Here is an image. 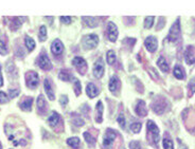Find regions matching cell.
I'll use <instances>...</instances> for the list:
<instances>
[{"label":"cell","instance_id":"obj_1","mask_svg":"<svg viewBox=\"0 0 195 149\" xmlns=\"http://www.w3.org/2000/svg\"><path fill=\"white\" fill-rule=\"evenodd\" d=\"M39 83L38 74L34 71H29L25 73V84L31 89H35Z\"/></svg>","mask_w":195,"mask_h":149},{"label":"cell","instance_id":"obj_2","mask_svg":"<svg viewBox=\"0 0 195 149\" xmlns=\"http://www.w3.org/2000/svg\"><path fill=\"white\" fill-rule=\"evenodd\" d=\"M179 36H180V22H179V19L176 20V22L172 25L170 32H169L168 35V40L171 42H175L178 40Z\"/></svg>","mask_w":195,"mask_h":149},{"label":"cell","instance_id":"obj_3","mask_svg":"<svg viewBox=\"0 0 195 149\" xmlns=\"http://www.w3.org/2000/svg\"><path fill=\"white\" fill-rule=\"evenodd\" d=\"M83 42V46L85 47V49H93L99 43V37L94 34L87 35L83 38V42Z\"/></svg>","mask_w":195,"mask_h":149},{"label":"cell","instance_id":"obj_4","mask_svg":"<svg viewBox=\"0 0 195 149\" xmlns=\"http://www.w3.org/2000/svg\"><path fill=\"white\" fill-rule=\"evenodd\" d=\"M72 64L74 65V67L78 69L79 74H85L87 72V68H88V67H87V63L84 58L76 56V57H74L72 59Z\"/></svg>","mask_w":195,"mask_h":149},{"label":"cell","instance_id":"obj_5","mask_svg":"<svg viewBox=\"0 0 195 149\" xmlns=\"http://www.w3.org/2000/svg\"><path fill=\"white\" fill-rule=\"evenodd\" d=\"M107 36L110 42H115L118 38V28L114 22L109 21L107 24Z\"/></svg>","mask_w":195,"mask_h":149},{"label":"cell","instance_id":"obj_6","mask_svg":"<svg viewBox=\"0 0 195 149\" xmlns=\"http://www.w3.org/2000/svg\"><path fill=\"white\" fill-rule=\"evenodd\" d=\"M147 131L152 134L154 143L158 144V142H159V129L153 121H148L147 122Z\"/></svg>","mask_w":195,"mask_h":149},{"label":"cell","instance_id":"obj_7","mask_svg":"<svg viewBox=\"0 0 195 149\" xmlns=\"http://www.w3.org/2000/svg\"><path fill=\"white\" fill-rule=\"evenodd\" d=\"M38 66L43 69V70H51L52 69V64H51L50 59L46 54H42V55L38 57Z\"/></svg>","mask_w":195,"mask_h":149},{"label":"cell","instance_id":"obj_8","mask_svg":"<svg viewBox=\"0 0 195 149\" xmlns=\"http://www.w3.org/2000/svg\"><path fill=\"white\" fill-rule=\"evenodd\" d=\"M104 74V64L102 58H99L93 66V75L97 78H101Z\"/></svg>","mask_w":195,"mask_h":149},{"label":"cell","instance_id":"obj_9","mask_svg":"<svg viewBox=\"0 0 195 149\" xmlns=\"http://www.w3.org/2000/svg\"><path fill=\"white\" fill-rule=\"evenodd\" d=\"M117 138V132L112 129H107L106 133L104 135V141H103V145L104 146H110L111 143L116 140Z\"/></svg>","mask_w":195,"mask_h":149},{"label":"cell","instance_id":"obj_10","mask_svg":"<svg viewBox=\"0 0 195 149\" xmlns=\"http://www.w3.org/2000/svg\"><path fill=\"white\" fill-rule=\"evenodd\" d=\"M144 45L146 49H147L150 52H155L156 50H157V47H158V42L157 39H156L154 36H148L147 38L145 39L144 42Z\"/></svg>","mask_w":195,"mask_h":149},{"label":"cell","instance_id":"obj_11","mask_svg":"<svg viewBox=\"0 0 195 149\" xmlns=\"http://www.w3.org/2000/svg\"><path fill=\"white\" fill-rule=\"evenodd\" d=\"M152 108L156 113H158V114L163 113V112L166 111V101H163V99H156V101L153 103Z\"/></svg>","mask_w":195,"mask_h":149},{"label":"cell","instance_id":"obj_12","mask_svg":"<svg viewBox=\"0 0 195 149\" xmlns=\"http://www.w3.org/2000/svg\"><path fill=\"white\" fill-rule=\"evenodd\" d=\"M184 57H186V61L188 65L195 64V47L189 46L186 51V54H184Z\"/></svg>","mask_w":195,"mask_h":149},{"label":"cell","instance_id":"obj_13","mask_svg":"<svg viewBox=\"0 0 195 149\" xmlns=\"http://www.w3.org/2000/svg\"><path fill=\"white\" fill-rule=\"evenodd\" d=\"M51 51L54 54V56H58L63 53L64 46L60 39H55L54 42H52V45H51Z\"/></svg>","mask_w":195,"mask_h":149},{"label":"cell","instance_id":"obj_14","mask_svg":"<svg viewBox=\"0 0 195 149\" xmlns=\"http://www.w3.org/2000/svg\"><path fill=\"white\" fill-rule=\"evenodd\" d=\"M120 86H121V81H120L119 77L116 76V75L112 76V77L110 78V81H109V86H108L110 92H111V93L117 92L118 90L120 89Z\"/></svg>","mask_w":195,"mask_h":149},{"label":"cell","instance_id":"obj_15","mask_svg":"<svg viewBox=\"0 0 195 149\" xmlns=\"http://www.w3.org/2000/svg\"><path fill=\"white\" fill-rule=\"evenodd\" d=\"M43 87H45V91L46 93H47L49 99L53 101V99H54V92H53V89H52V84H51L49 78L45 79V81H43Z\"/></svg>","mask_w":195,"mask_h":149},{"label":"cell","instance_id":"obj_16","mask_svg":"<svg viewBox=\"0 0 195 149\" xmlns=\"http://www.w3.org/2000/svg\"><path fill=\"white\" fill-rule=\"evenodd\" d=\"M37 110L40 114H45L47 110V103L45 101V97L43 95H39L37 99Z\"/></svg>","mask_w":195,"mask_h":149},{"label":"cell","instance_id":"obj_17","mask_svg":"<svg viewBox=\"0 0 195 149\" xmlns=\"http://www.w3.org/2000/svg\"><path fill=\"white\" fill-rule=\"evenodd\" d=\"M136 113L139 115V116H145V115L147 114L145 103L143 101H139L137 103V106H136Z\"/></svg>","mask_w":195,"mask_h":149},{"label":"cell","instance_id":"obj_18","mask_svg":"<svg viewBox=\"0 0 195 149\" xmlns=\"http://www.w3.org/2000/svg\"><path fill=\"white\" fill-rule=\"evenodd\" d=\"M96 121L97 123H102L103 121V104L101 101L98 102L96 106Z\"/></svg>","mask_w":195,"mask_h":149},{"label":"cell","instance_id":"obj_19","mask_svg":"<svg viewBox=\"0 0 195 149\" xmlns=\"http://www.w3.org/2000/svg\"><path fill=\"white\" fill-rule=\"evenodd\" d=\"M86 92H87V95L90 97V99H93V97H96L98 95V93H99V90H98V88L96 87V85L90 83V84L87 85Z\"/></svg>","mask_w":195,"mask_h":149},{"label":"cell","instance_id":"obj_20","mask_svg":"<svg viewBox=\"0 0 195 149\" xmlns=\"http://www.w3.org/2000/svg\"><path fill=\"white\" fill-rule=\"evenodd\" d=\"M32 103H33L32 97H27V99H24L19 104L20 109L24 110V111H31V109H32Z\"/></svg>","mask_w":195,"mask_h":149},{"label":"cell","instance_id":"obj_21","mask_svg":"<svg viewBox=\"0 0 195 149\" xmlns=\"http://www.w3.org/2000/svg\"><path fill=\"white\" fill-rule=\"evenodd\" d=\"M60 121H61L60 114L56 113V112H52L50 116H49V119H48V123H49V125H50L51 127L54 128V127H56V126L58 125Z\"/></svg>","mask_w":195,"mask_h":149},{"label":"cell","instance_id":"obj_22","mask_svg":"<svg viewBox=\"0 0 195 149\" xmlns=\"http://www.w3.org/2000/svg\"><path fill=\"white\" fill-rule=\"evenodd\" d=\"M82 19H83V21L85 22V24L88 25V27H90V28H96L97 25H98V19L97 18H94V17H86V16H84V17H82Z\"/></svg>","mask_w":195,"mask_h":149},{"label":"cell","instance_id":"obj_23","mask_svg":"<svg viewBox=\"0 0 195 149\" xmlns=\"http://www.w3.org/2000/svg\"><path fill=\"white\" fill-rule=\"evenodd\" d=\"M157 65L158 67L160 68V70L162 72H168L169 70H170V68H169V65L168 63H166V60L165 59V58L162 57V56H160V57L158 58L157 60Z\"/></svg>","mask_w":195,"mask_h":149},{"label":"cell","instance_id":"obj_24","mask_svg":"<svg viewBox=\"0 0 195 149\" xmlns=\"http://www.w3.org/2000/svg\"><path fill=\"white\" fill-rule=\"evenodd\" d=\"M174 76L177 78V79H184L186 77V74H184V69L181 68L180 66H176L175 68H174Z\"/></svg>","mask_w":195,"mask_h":149},{"label":"cell","instance_id":"obj_25","mask_svg":"<svg viewBox=\"0 0 195 149\" xmlns=\"http://www.w3.org/2000/svg\"><path fill=\"white\" fill-rule=\"evenodd\" d=\"M21 18L20 17H15L13 18L12 22H11V25H10V28H11L12 31H16L19 29V27L22 24V21H21Z\"/></svg>","mask_w":195,"mask_h":149},{"label":"cell","instance_id":"obj_26","mask_svg":"<svg viewBox=\"0 0 195 149\" xmlns=\"http://www.w3.org/2000/svg\"><path fill=\"white\" fill-rule=\"evenodd\" d=\"M60 78L61 81H69L71 79V73L69 70H66V69H64V70H61L60 72Z\"/></svg>","mask_w":195,"mask_h":149},{"label":"cell","instance_id":"obj_27","mask_svg":"<svg viewBox=\"0 0 195 149\" xmlns=\"http://www.w3.org/2000/svg\"><path fill=\"white\" fill-rule=\"evenodd\" d=\"M25 47L29 51H33L35 48V42L33 38L29 37V36H25Z\"/></svg>","mask_w":195,"mask_h":149},{"label":"cell","instance_id":"obj_28","mask_svg":"<svg viewBox=\"0 0 195 149\" xmlns=\"http://www.w3.org/2000/svg\"><path fill=\"white\" fill-rule=\"evenodd\" d=\"M71 115H72V122L74 125L76 126H83L84 125V121L81 119V116L78 114V113H71Z\"/></svg>","mask_w":195,"mask_h":149},{"label":"cell","instance_id":"obj_29","mask_svg":"<svg viewBox=\"0 0 195 149\" xmlns=\"http://www.w3.org/2000/svg\"><path fill=\"white\" fill-rule=\"evenodd\" d=\"M67 144L71 146L72 148H78L79 145V138H70L67 140Z\"/></svg>","mask_w":195,"mask_h":149},{"label":"cell","instance_id":"obj_30","mask_svg":"<svg viewBox=\"0 0 195 149\" xmlns=\"http://www.w3.org/2000/svg\"><path fill=\"white\" fill-rule=\"evenodd\" d=\"M38 37H39L40 42H45L46 38H47V29H46L45 25H42L39 28V33H38Z\"/></svg>","mask_w":195,"mask_h":149},{"label":"cell","instance_id":"obj_31","mask_svg":"<svg viewBox=\"0 0 195 149\" xmlns=\"http://www.w3.org/2000/svg\"><path fill=\"white\" fill-rule=\"evenodd\" d=\"M115 61H116V53L110 50L107 52V63H108L109 65H114Z\"/></svg>","mask_w":195,"mask_h":149},{"label":"cell","instance_id":"obj_32","mask_svg":"<svg viewBox=\"0 0 195 149\" xmlns=\"http://www.w3.org/2000/svg\"><path fill=\"white\" fill-rule=\"evenodd\" d=\"M84 138H85V140H86V142L89 144L90 146H93L94 144H96V138H94L92 135L90 134V133H88V132H85L84 133Z\"/></svg>","mask_w":195,"mask_h":149},{"label":"cell","instance_id":"obj_33","mask_svg":"<svg viewBox=\"0 0 195 149\" xmlns=\"http://www.w3.org/2000/svg\"><path fill=\"white\" fill-rule=\"evenodd\" d=\"M163 148L165 149H174V145H173L172 140L165 137V138H163Z\"/></svg>","mask_w":195,"mask_h":149},{"label":"cell","instance_id":"obj_34","mask_svg":"<svg viewBox=\"0 0 195 149\" xmlns=\"http://www.w3.org/2000/svg\"><path fill=\"white\" fill-rule=\"evenodd\" d=\"M141 127H142V124H141L140 122H134L130 124V129L133 130L135 133H138L140 131Z\"/></svg>","mask_w":195,"mask_h":149},{"label":"cell","instance_id":"obj_35","mask_svg":"<svg viewBox=\"0 0 195 149\" xmlns=\"http://www.w3.org/2000/svg\"><path fill=\"white\" fill-rule=\"evenodd\" d=\"M73 84H74V92H75V95L79 96V94H81V83L79 81V79L74 78Z\"/></svg>","mask_w":195,"mask_h":149},{"label":"cell","instance_id":"obj_36","mask_svg":"<svg viewBox=\"0 0 195 149\" xmlns=\"http://www.w3.org/2000/svg\"><path fill=\"white\" fill-rule=\"evenodd\" d=\"M153 24H154V17L153 16H148V17L145 18V21H144V28L145 29H151Z\"/></svg>","mask_w":195,"mask_h":149},{"label":"cell","instance_id":"obj_37","mask_svg":"<svg viewBox=\"0 0 195 149\" xmlns=\"http://www.w3.org/2000/svg\"><path fill=\"white\" fill-rule=\"evenodd\" d=\"M7 52H9V50H7L6 42L0 40V54H1V55H7Z\"/></svg>","mask_w":195,"mask_h":149},{"label":"cell","instance_id":"obj_38","mask_svg":"<svg viewBox=\"0 0 195 149\" xmlns=\"http://www.w3.org/2000/svg\"><path fill=\"white\" fill-rule=\"evenodd\" d=\"M19 93H20L19 89H10L9 96H10V99H15V97H17L19 95Z\"/></svg>","mask_w":195,"mask_h":149},{"label":"cell","instance_id":"obj_39","mask_svg":"<svg viewBox=\"0 0 195 149\" xmlns=\"http://www.w3.org/2000/svg\"><path fill=\"white\" fill-rule=\"evenodd\" d=\"M118 123H119L120 127L124 129L125 128V117H124V115H123V113L119 114V117H118Z\"/></svg>","mask_w":195,"mask_h":149},{"label":"cell","instance_id":"obj_40","mask_svg":"<svg viewBox=\"0 0 195 149\" xmlns=\"http://www.w3.org/2000/svg\"><path fill=\"white\" fill-rule=\"evenodd\" d=\"M9 102V97L4 92L0 91V104H6V103Z\"/></svg>","mask_w":195,"mask_h":149},{"label":"cell","instance_id":"obj_41","mask_svg":"<svg viewBox=\"0 0 195 149\" xmlns=\"http://www.w3.org/2000/svg\"><path fill=\"white\" fill-rule=\"evenodd\" d=\"M189 89H190V95H192V94L195 92V77L191 79V81L189 83Z\"/></svg>","mask_w":195,"mask_h":149},{"label":"cell","instance_id":"obj_42","mask_svg":"<svg viewBox=\"0 0 195 149\" xmlns=\"http://www.w3.org/2000/svg\"><path fill=\"white\" fill-rule=\"evenodd\" d=\"M136 42V39H130V38H126V39L123 40V45H126V43H128V45L126 46L127 48H133V46H134V43Z\"/></svg>","mask_w":195,"mask_h":149},{"label":"cell","instance_id":"obj_43","mask_svg":"<svg viewBox=\"0 0 195 149\" xmlns=\"http://www.w3.org/2000/svg\"><path fill=\"white\" fill-rule=\"evenodd\" d=\"M129 147H130V149H141V145H140L139 142H136V141H134V142L129 143Z\"/></svg>","mask_w":195,"mask_h":149},{"label":"cell","instance_id":"obj_44","mask_svg":"<svg viewBox=\"0 0 195 149\" xmlns=\"http://www.w3.org/2000/svg\"><path fill=\"white\" fill-rule=\"evenodd\" d=\"M61 22H64V24H70V22H71V17L61 16Z\"/></svg>","mask_w":195,"mask_h":149},{"label":"cell","instance_id":"obj_45","mask_svg":"<svg viewBox=\"0 0 195 149\" xmlns=\"http://www.w3.org/2000/svg\"><path fill=\"white\" fill-rule=\"evenodd\" d=\"M60 102H61V104L63 105V106H65V105L68 104V97L66 96V95H63V96L61 97Z\"/></svg>","mask_w":195,"mask_h":149},{"label":"cell","instance_id":"obj_46","mask_svg":"<svg viewBox=\"0 0 195 149\" xmlns=\"http://www.w3.org/2000/svg\"><path fill=\"white\" fill-rule=\"evenodd\" d=\"M3 85V78H2V73H1V65H0V87Z\"/></svg>","mask_w":195,"mask_h":149},{"label":"cell","instance_id":"obj_47","mask_svg":"<svg viewBox=\"0 0 195 149\" xmlns=\"http://www.w3.org/2000/svg\"><path fill=\"white\" fill-rule=\"evenodd\" d=\"M179 149H187V147L184 145H180V147H179Z\"/></svg>","mask_w":195,"mask_h":149},{"label":"cell","instance_id":"obj_48","mask_svg":"<svg viewBox=\"0 0 195 149\" xmlns=\"http://www.w3.org/2000/svg\"><path fill=\"white\" fill-rule=\"evenodd\" d=\"M0 149H2V146H1V143H0Z\"/></svg>","mask_w":195,"mask_h":149}]
</instances>
